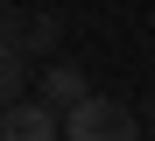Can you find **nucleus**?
Returning <instances> with one entry per match:
<instances>
[{
	"label": "nucleus",
	"mask_w": 155,
	"mask_h": 141,
	"mask_svg": "<svg viewBox=\"0 0 155 141\" xmlns=\"http://www.w3.org/2000/svg\"><path fill=\"white\" fill-rule=\"evenodd\" d=\"M21 85H28V49H21L14 35H0V106H14Z\"/></svg>",
	"instance_id": "nucleus-4"
},
{
	"label": "nucleus",
	"mask_w": 155,
	"mask_h": 141,
	"mask_svg": "<svg viewBox=\"0 0 155 141\" xmlns=\"http://www.w3.org/2000/svg\"><path fill=\"white\" fill-rule=\"evenodd\" d=\"M14 42L28 49V56H49V49L64 42V21H57V14H28V21L14 14Z\"/></svg>",
	"instance_id": "nucleus-3"
},
{
	"label": "nucleus",
	"mask_w": 155,
	"mask_h": 141,
	"mask_svg": "<svg viewBox=\"0 0 155 141\" xmlns=\"http://www.w3.org/2000/svg\"><path fill=\"white\" fill-rule=\"evenodd\" d=\"M0 141H57V106H49V99L0 106Z\"/></svg>",
	"instance_id": "nucleus-2"
},
{
	"label": "nucleus",
	"mask_w": 155,
	"mask_h": 141,
	"mask_svg": "<svg viewBox=\"0 0 155 141\" xmlns=\"http://www.w3.org/2000/svg\"><path fill=\"white\" fill-rule=\"evenodd\" d=\"M148 35H155V14H148Z\"/></svg>",
	"instance_id": "nucleus-7"
},
{
	"label": "nucleus",
	"mask_w": 155,
	"mask_h": 141,
	"mask_svg": "<svg viewBox=\"0 0 155 141\" xmlns=\"http://www.w3.org/2000/svg\"><path fill=\"white\" fill-rule=\"evenodd\" d=\"M134 113H127L120 99H78L64 113V141H134Z\"/></svg>",
	"instance_id": "nucleus-1"
},
{
	"label": "nucleus",
	"mask_w": 155,
	"mask_h": 141,
	"mask_svg": "<svg viewBox=\"0 0 155 141\" xmlns=\"http://www.w3.org/2000/svg\"><path fill=\"white\" fill-rule=\"evenodd\" d=\"M42 99H49V106H78V99H92V85H85V71H78V64H49Z\"/></svg>",
	"instance_id": "nucleus-5"
},
{
	"label": "nucleus",
	"mask_w": 155,
	"mask_h": 141,
	"mask_svg": "<svg viewBox=\"0 0 155 141\" xmlns=\"http://www.w3.org/2000/svg\"><path fill=\"white\" fill-rule=\"evenodd\" d=\"M148 127H155V99H148Z\"/></svg>",
	"instance_id": "nucleus-6"
}]
</instances>
